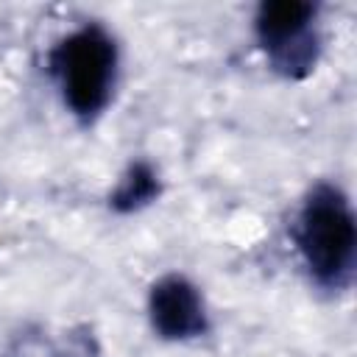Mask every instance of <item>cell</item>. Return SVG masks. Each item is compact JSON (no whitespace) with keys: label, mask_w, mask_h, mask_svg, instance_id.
I'll return each instance as SVG.
<instances>
[{"label":"cell","mask_w":357,"mask_h":357,"mask_svg":"<svg viewBox=\"0 0 357 357\" xmlns=\"http://www.w3.org/2000/svg\"><path fill=\"white\" fill-rule=\"evenodd\" d=\"M293 240L307 273L324 290H346L357 265V220L349 195L329 181H318L301 201Z\"/></svg>","instance_id":"obj_1"},{"label":"cell","mask_w":357,"mask_h":357,"mask_svg":"<svg viewBox=\"0 0 357 357\" xmlns=\"http://www.w3.org/2000/svg\"><path fill=\"white\" fill-rule=\"evenodd\" d=\"M117 42L98 22L75 28L50 50V73L78 123L89 126L106 112L117 84Z\"/></svg>","instance_id":"obj_2"},{"label":"cell","mask_w":357,"mask_h":357,"mask_svg":"<svg viewBox=\"0 0 357 357\" xmlns=\"http://www.w3.org/2000/svg\"><path fill=\"white\" fill-rule=\"evenodd\" d=\"M254 33L268 67L287 78H307L321 59L318 6L307 0H271L254 14Z\"/></svg>","instance_id":"obj_3"},{"label":"cell","mask_w":357,"mask_h":357,"mask_svg":"<svg viewBox=\"0 0 357 357\" xmlns=\"http://www.w3.org/2000/svg\"><path fill=\"white\" fill-rule=\"evenodd\" d=\"M148 318L162 340H195L206 335L209 315L201 290L181 273L159 276L148 290Z\"/></svg>","instance_id":"obj_4"},{"label":"cell","mask_w":357,"mask_h":357,"mask_svg":"<svg viewBox=\"0 0 357 357\" xmlns=\"http://www.w3.org/2000/svg\"><path fill=\"white\" fill-rule=\"evenodd\" d=\"M159 195H162L159 170L148 159H137L126 167L117 187L109 192V209L117 215H131L151 206Z\"/></svg>","instance_id":"obj_5"}]
</instances>
